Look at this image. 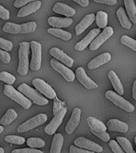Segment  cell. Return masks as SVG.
Here are the masks:
<instances>
[{"instance_id": "4", "label": "cell", "mask_w": 136, "mask_h": 153, "mask_svg": "<svg viewBox=\"0 0 136 153\" xmlns=\"http://www.w3.org/2000/svg\"><path fill=\"white\" fill-rule=\"evenodd\" d=\"M105 97L110 100L112 102H113L115 105L119 107L124 111L128 112H132L135 110V106L132 104L125 100L123 97H122L118 93H115L114 91L108 90L105 93Z\"/></svg>"}, {"instance_id": "40", "label": "cell", "mask_w": 136, "mask_h": 153, "mask_svg": "<svg viewBox=\"0 0 136 153\" xmlns=\"http://www.w3.org/2000/svg\"><path fill=\"white\" fill-rule=\"evenodd\" d=\"M11 153H44L42 151L34 149V148H21V149H14Z\"/></svg>"}, {"instance_id": "47", "label": "cell", "mask_w": 136, "mask_h": 153, "mask_svg": "<svg viewBox=\"0 0 136 153\" xmlns=\"http://www.w3.org/2000/svg\"><path fill=\"white\" fill-rule=\"evenodd\" d=\"M75 2H77L78 4H80L81 7H86L89 5V1L88 0H72Z\"/></svg>"}, {"instance_id": "13", "label": "cell", "mask_w": 136, "mask_h": 153, "mask_svg": "<svg viewBox=\"0 0 136 153\" xmlns=\"http://www.w3.org/2000/svg\"><path fill=\"white\" fill-rule=\"evenodd\" d=\"M100 33V28L93 29L92 30H91L84 38L79 42L78 43H76V45H75V49L77 51H83L87 46H88L90 43H92L94 41L96 36L99 35V33Z\"/></svg>"}, {"instance_id": "51", "label": "cell", "mask_w": 136, "mask_h": 153, "mask_svg": "<svg viewBox=\"0 0 136 153\" xmlns=\"http://www.w3.org/2000/svg\"><path fill=\"white\" fill-rule=\"evenodd\" d=\"M135 144H136V136L135 137Z\"/></svg>"}, {"instance_id": "18", "label": "cell", "mask_w": 136, "mask_h": 153, "mask_svg": "<svg viewBox=\"0 0 136 153\" xmlns=\"http://www.w3.org/2000/svg\"><path fill=\"white\" fill-rule=\"evenodd\" d=\"M72 19L70 18H57V17H50L48 19V22L50 26H52L53 28H66L69 27L72 23Z\"/></svg>"}, {"instance_id": "14", "label": "cell", "mask_w": 136, "mask_h": 153, "mask_svg": "<svg viewBox=\"0 0 136 153\" xmlns=\"http://www.w3.org/2000/svg\"><path fill=\"white\" fill-rule=\"evenodd\" d=\"M81 110L80 108H74L72 112L70 120L67 123L66 127H65V131L67 133L70 135L77 128V126L79 125V123H80V120H81Z\"/></svg>"}, {"instance_id": "44", "label": "cell", "mask_w": 136, "mask_h": 153, "mask_svg": "<svg viewBox=\"0 0 136 153\" xmlns=\"http://www.w3.org/2000/svg\"><path fill=\"white\" fill-rule=\"evenodd\" d=\"M34 1H37V0H16L14 2V6L17 8H19V7H23L25 6H26L30 2H33Z\"/></svg>"}, {"instance_id": "30", "label": "cell", "mask_w": 136, "mask_h": 153, "mask_svg": "<svg viewBox=\"0 0 136 153\" xmlns=\"http://www.w3.org/2000/svg\"><path fill=\"white\" fill-rule=\"evenodd\" d=\"M116 140L119 143V145L121 146L122 148L123 149L124 152H126V153H136L134 151L131 143L126 138L123 137V136H117Z\"/></svg>"}, {"instance_id": "37", "label": "cell", "mask_w": 136, "mask_h": 153, "mask_svg": "<svg viewBox=\"0 0 136 153\" xmlns=\"http://www.w3.org/2000/svg\"><path fill=\"white\" fill-rule=\"evenodd\" d=\"M0 48L5 51H11L13 49V43L10 41L6 40L4 38H0Z\"/></svg>"}, {"instance_id": "5", "label": "cell", "mask_w": 136, "mask_h": 153, "mask_svg": "<svg viewBox=\"0 0 136 153\" xmlns=\"http://www.w3.org/2000/svg\"><path fill=\"white\" fill-rule=\"evenodd\" d=\"M48 117L45 113H41L38 114L33 118L28 120L23 124H21L20 126L18 128V132H26L30 130H32L33 128H35L38 126H40L41 124L47 121Z\"/></svg>"}, {"instance_id": "32", "label": "cell", "mask_w": 136, "mask_h": 153, "mask_svg": "<svg viewBox=\"0 0 136 153\" xmlns=\"http://www.w3.org/2000/svg\"><path fill=\"white\" fill-rule=\"evenodd\" d=\"M26 143L31 148H44L45 145V141L42 139L38 137H31L26 140Z\"/></svg>"}, {"instance_id": "23", "label": "cell", "mask_w": 136, "mask_h": 153, "mask_svg": "<svg viewBox=\"0 0 136 153\" xmlns=\"http://www.w3.org/2000/svg\"><path fill=\"white\" fill-rule=\"evenodd\" d=\"M87 121H88L89 128H91V130L97 131V132H103V131H107V126L102 121L95 119V117H89L87 119Z\"/></svg>"}, {"instance_id": "27", "label": "cell", "mask_w": 136, "mask_h": 153, "mask_svg": "<svg viewBox=\"0 0 136 153\" xmlns=\"http://www.w3.org/2000/svg\"><path fill=\"white\" fill-rule=\"evenodd\" d=\"M48 32L52 35L56 36L57 38H61L62 40L64 41H69L72 38V33L70 32H68V31L63 30L59 28H50L48 29Z\"/></svg>"}, {"instance_id": "29", "label": "cell", "mask_w": 136, "mask_h": 153, "mask_svg": "<svg viewBox=\"0 0 136 153\" xmlns=\"http://www.w3.org/2000/svg\"><path fill=\"white\" fill-rule=\"evenodd\" d=\"M17 117H18L17 112L14 109L10 108V109L7 110V112L2 117V118L0 120V124L2 125H8V124H11L12 122L16 119Z\"/></svg>"}, {"instance_id": "20", "label": "cell", "mask_w": 136, "mask_h": 153, "mask_svg": "<svg viewBox=\"0 0 136 153\" xmlns=\"http://www.w3.org/2000/svg\"><path fill=\"white\" fill-rule=\"evenodd\" d=\"M112 59V56L109 53H103L102 54L99 55L98 57L92 59L88 65V68L89 69H95L98 67L101 66L109 62Z\"/></svg>"}, {"instance_id": "15", "label": "cell", "mask_w": 136, "mask_h": 153, "mask_svg": "<svg viewBox=\"0 0 136 153\" xmlns=\"http://www.w3.org/2000/svg\"><path fill=\"white\" fill-rule=\"evenodd\" d=\"M50 53L51 54V56L56 58V59L59 60L63 63L64 65H65L66 66L68 67H72L73 65L74 60L70 57L69 56L64 53L62 50H61L60 49L57 47L52 48L51 50H50Z\"/></svg>"}, {"instance_id": "1", "label": "cell", "mask_w": 136, "mask_h": 153, "mask_svg": "<svg viewBox=\"0 0 136 153\" xmlns=\"http://www.w3.org/2000/svg\"><path fill=\"white\" fill-rule=\"evenodd\" d=\"M30 43L22 42L19 44L18 57L19 63L18 67V73L21 76H26L29 69V52Z\"/></svg>"}, {"instance_id": "34", "label": "cell", "mask_w": 136, "mask_h": 153, "mask_svg": "<svg viewBox=\"0 0 136 153\" xmlns=\"http://www.w3.org/2000/svg\"><path fill=\"white\" fill-rule=\"evenodd\" d=\"M0 80L2 81V82H5L7 83V85H11L14 83V81L16 80L15 76L14 75H12L10 73H7V72L2 71L1 72L0 74Z\"/></svg>"}, {"instance_id": "17", "label": "cell", "mask_w": 136, "mask_h": 153, "mask_svg": "<svg viewBox=\"0 0 136 153\" xmlns=\"http://www.w3.org/2000/svg\"><path fill=\"white\" fill-rule=\"evenodd\" d=\"M107 129L112 131H119V132H126L128 131V125L126 123L120 121L119 120H109L106 124Z\"/></svg>"}, {"instance_id": "28", "label": "cell", "mask_w": 136, "mask_h": 153, "mask_svg": "<svg viewBox=\"0 0 136 153\" xmlns=\"http://www.w3.org/2000/svg\"><path fill=\"white\" fill-rule=\"evenodd\" d=\"M108 22V14L104 11H98L95 15V23L99 28L105 29Z\"/></svg>"}, {"instance_id": "11", "label": "cell", "mask_w": 136, "mask_h": 153, "mask_svg": "<svg viewBox=\"0 0 136 153\" xmlns=\"http://www.w3.org/2000/svg\"><path fill=\"white\" fill-rule=\"evenodd\" d=\"M74 144L76 147L84 148L86 150L92 151L95 152H102L103 148L100 144L95 143L92 140H89L84 137H78L74 140Z\"/></svg>"}, {"instance_id": "19", "label": "cell", "mask_w": 136, "mask_h": 153, "mask_svg": "<svg viewBox=\"0 0 136 153\" xmlns=\"http://www.w3.org/2000/svg\"><path fill=\"white\" fill-rule=\"evenodd\" d=\"M95 16L94 14H90L86 15L84 18L80 23L76 26V28H75V31H76V34L77 36L81 35V33L84 32L86 29L89 27V26L92 24V22L95 21Z\"/></svg>"}, {"instance_id": "22", "label": "cell", "mask_w": 136, "mask_h": 153, "mask_svg": "<svg viewBox=\"0 0 136 153\" xmlns=\"http://www.w3.org/2000/svg\"><path fill=\"white\" fill-rule=\"evenodd\" d=\"M108 77H109V80L112 82V86H113L115 91L118 94H119V95H123L124 93L123 86L122 85L121 81L119 80V78L116 75V74L113 70H111L108 73Z\"/></svg>"}, {"instance_id": "25", "label": "cell", "mask_w": 136, "mask_h": 153, "mask_svg": "<svg viewBox=\"0 0 136 153\" xmlns=\"http://www.w3.org/2000/svg\"><path fill=\"white\" fill-rule=\"evenodd\" d=\"M124 5L126 7V13L129 19L134 23H136V6L134 0H124Z\"/></svg>"}, {"instance_id": "38", "label": "cell", "mask_w": 136, "mask_h": 153, "mask_svg": "<svg viewBox=\"0 0 136 153\" xmlns=\"http://www.w3.org/2000/svg\"><path fill=\"white\" fill-rule=\"evenodd\" d=\"M64 103H63L62 101L58 99L57 97H56L54 99V103H53V110H52V113L53 115H57L58 112H60L63 108H64Z\"/></svg>"}, {"instance_id": "16", "label": "cell", "mask_w": 136, "mask_h": 153, "mask_svg": "<svg viewBox=\"0 0 136 153\" xmlns=\"http://www.w3.org/2000/svg\"><path fill=\"white\" fill-rule=\"evenodd\" d=\"M41 7V2L39 0L34 1L33 2L29 3L25 7H21V9L19 10V11L18 12L17 16L18 18H21V17H26L29 14L34 13V12L38 11V10L40 9Z\"/></svg>"}, {"instance_id": "36", "label": "cell", "mask_w": 136, "mask_h": 153, "mask_svg": "<svg viewBox=\"0 0 136 153\" xmlns=\"http://www.w3.org/2000/svg\"><path fill=\"white\" fill-rule=\"evenodd\" d=\"M4 140L8 143H14V144H19V145H21V144H23L25 142H26V140L24 137L22 136H7L4 138Z\"/></svg>"}, {"instance_id": "49", "label": "cell", "mask_w": 136, "mask_h": 153, "mask_svg": "<svg viewBox=\"0 0 136 153\" xmlns=\"http://www.w3.org/2000/svg\"><path fill=\"white\" fill-rule=\"evenodd\" d=\"M2 131H3V127L0 126V133H2Z\"/></svg>"}, {"instance_id": "39", "label": "cell", "mask_w": 136, "mask_h": 153, "mask_svg": "<svg viewBox=\"0 0 136 153\" xmlns=\"http://www.w3.org/2000/svg\"><path fill=\"white\" fill-rule=\"evenodd\" d=\"M109 147L112 148V150L113 151L114 153H125L121 146L119 145V143L115 140H112L109 141Z\"/></svg>"}, {"instance_id": "12", "label": "cell", "mask_w": 136, "mask_h": 153, "mask_svg": "<svg viewBox=\"0 0 136 153\" xmlns=\"http://www.w3.org/2000/svg\"><path fill=\"white\" fill-rule=\"evenodd\" d=\"M76 76L78 81L88 89H94L98 88L97 84L94 82L89 76H87L85 70L82 67H79L76 70Z\"/></svg>"}, {"instance_id": "42", "label": "cell", "mask_w": 136, "mask_h": 153, "mask_svg": "<svg viewBox=\"0 0 136 153\" xmlns=\"http://www.w3.org/2000/svg\"><path fill=\"white\" fill-rule=\"evenodd\" d=\"M69 153H95V152L78 148V147H76L75 145H71L70 146V149H69Z\"/></svg>"}, {"instance_id": "9", "label": "cell", "mask_w": 136, "mask_h": 153, "mask_svg": "<svg viewBox=\"0 0 136 153\" xmlns=\"http://www.w3.org/2000/svg\"><path fill=\"white\" fill-rule=\"evenodd\" d=\"M67 108H64L60 112H58L57 115H55L54 117L52 118V120L48 124L45 128V132L48 135H52L57 131V129L59 128V126L61 124L63 120H64V116L66 115Z\"/></svg>"}, {"instance_id": "35", "label": "cell", "mask_w": 136, "mask_h": 153, "mask_svg": "<svg viewBox=\"0 0 136 153\" xmlns=\"http://www.w3.org/2000/svg\"><path fill=\"white\" fill-rule=\"evenodd\" d=\"M120 42H121L122 44H123V45H126V46H128L131 49L134 50V51H135L136 52V40L133 39V38H130L128 36L126 35H123L122 36L121 39H120Z\"/></svg>"}, {"instance_id": "3", "label": "cell", "mask_w": 136, "mask_h": 153, "mask_svg": "<svg viewBox=\"0 0 136 153\" xmlns=\"http://www.w3.org/2000/svg\"><path fill=\"white\" fill-rule=\"evenodd\" d=\"M18 90L29 98L33 103L38 105H45L49 103V100L38 93V91L32 88L27 84L22 83L18 87Z\"/></svg>"}, {"instance_id": "2", "label": "cell", "mask_w": 136, "mask_h": 153, "mask_svg": "<svg viewBox=\"0 0 136 153\" xmlns=\"http://www.w3.org/2000/svg\"><path fill=\"white\" fill-rule=\"evenodd\" d=\"M4 94L9 98L14 100L15 102L21 105L26 109H28L32 106V101L29 98H27L26 96L20 93L18 90H17L10 85H5L4 86Z\"/></svg>"}, {"instance_id": "24", "label": "cell", "mask_w": 136, "mask_h": 153, "mask_svg": "<svg viewBox=\"0 0 136 153\" xmlns=\"http://www.w3.org/2000/svg\"><path fill=\"white\" fill-rule=\"evenodd\" d=\"M63 143H64V137L61 134H55L52 144H51L50 153H61Z\"/></svg>"}, {"instance_id": "8", "label": "cell", "mask_w": 136, "mask_h": 153, "mask_svg": "<svg viewBox=\"0 0 136 153\" xmlns=\"http://www.w3.org/2000/svg\"><path fill=\"white\" fill-rule=\"evenodd\" d=\"M50 64H51V66L53 68V69L56 70L57 72H58L59 74H61L62 76H64V78L67 81H69V82H72L75 80V76L76 75L74 74V73L72 70H70V69H69V67L66 66L65 65L62 64L61 62H57V60L55 58H52L51 61H50Z\"/></svg>"}, {"instance_id": "43", "label": "cell", "mask_w": 136, "mask_h": 153, "mask_svg": "<svg viewBox=\"0 0 136 153\" xmlns=\"http://www.w3.org/2000/svg\"><path fill=\"white\" fill-rule=\"evenodd\" d=\"M0 59L2 60V62L4 63H9L10 62V55L8 52L5 51V50H0Z\"/></svg>"}, {"instance_id": "7", "label": "cell", "mask_w": 136, "mask_h": 153, "mask_svg": "<svg viewBox=\"0 0 136 153\" xmlns=\"http://www.w3.org/2000/svg\"><path fill=\"white\" fill-rule=\"evenodd\" d=\"M33 85L41 94L49 99H55L57 97V94L51 86L41 78H35L33 80Z\"/></svg>"}, {"instance_id": "31", "label": "cell", "mask_w": 136, "mask_h": 153, "mask_svg": "<svg viewBox=\"0 0 136 153\" xmlns=\"http://www.w3.org/2000/svg\"><path fill=\"white\" fill-rule=\"evenodd\" d=\"M2 30L4 32H7V33H14V34L21 33V25L12 23V22H7L3 26Z\"/></svg>"}, {"instance_id": "26", "label": "cell", "mask_w": 136, "mask_h": 153, "mask_svg": "<svg viewBox=\"0 0 136 153\" xmlns=\"http://www.w3.org/2000/svg\"><path fill=\"white\" fill-rule=\"evenodd\" d=\"M116 14L117 17H118V19H119V22L121 24V26H123V27H124V28L127 29V30L131 29L132 25H131V21L129 20L130 19L127 18V15H126V11H125V10H124L123 7H119V9H118V10H117Z\"/></svg>"}, {"instance_id": "50", "label": "cell", "mask_w": 136, "mask_h": 153, "mask_svg": "<svg viewBox=\"0 0 136 153\" xmlns=\"http://www.w3.org/2000/svg\"><path fill=\"white\" fill-rule=\"evenodd\" d=\"M0 153H4V149L2 148H0Z\"/></svg>"}, {"instance_id": "41", "label": "cell", "mask_w": 136, "mask_h": 153, "mask_svg": "<svg viewBox=\"0 0 136 153\" xmlns=\"http://www.w3.org/2000/svg\"><path fill=\"white\" fill-rule=\"evenodd\" d=\"M91 131H92L95 136H97V137H99L100 140H102L103 141H104V142H108V141H110V136L107 131L97 132V131H93V130H91Z\"/></svg>"}, {"instance_id": "33", "label": "cell", "mask_w": 136, "mask_h": 153, "mask_svg": "<svg viewBox=\"0 0 136 153\" xmlns=\"http://www.w3.org/2000/svg\"><path fill=\"white\" fill-rule=\"evenodd\" d=\"M37 28V24L34 22H30L21 25V33H29L34 32Z\"/></svg>"}, {"instance_id": "46", "label": "cell", "mask_w": 136, "mask_h": 153, "mask_svg": "<svg viewBox=\"0 0 136 153\" xmlns=\"http://www.w3.org/2000/svg\"><path fill=\"white\" fill-rule=\"evenodd\" d=\"M93 1L98 3H103L109 6H114L117 3V0H93Z\"/></svg>"}, {"instance_id": "10", "label": "cell", "mask_w": 136, "mask_h": 153, "mask_svg": "<svg viewBox=\"0 0 136 153\" xmlns=\"http://www.w3.org/2000/svg\"><path fill=\"white\" fill-rule=\"evenodd\" d=\"M114 33V30L111 26H107L106 28L103 30L102 33H100V35H98L96 38L94 39L92 42L89 45V50H95L100 47V45L103 44L106 41L112 37Z\"/></svg>"}, {"instance_id": "48", "label": "cell", "mask_w": 136, "mask_h": 153, "mask_svg": "<svg viewBox=\"0 0 136 153\" xmlns=\"http://www.w3.org/2000/svg\"><path fill=\"white\" fill-rule=\"evenodd\" d=\"M132 96H133V98L136 100V80L134 82L133 85V89H132Z\"/></svg>"}, {"instance_id": "45", "label": "cell", "mask_w": 136, "mask_h": 153, "mask_svg": "<svg viewBox=\"0 0 136 153\" xmlns=\"http://www.w3.org/2000/svg\"><path fill=\"white\" fill-rule=\"evenodd\" d=\"M0 17L3 20H8L10 19V12L4 7L0 6Z\"/></svg>"}, {"instance_id": "21", "label": "cell", "mask_w": 136, "mask_h": 153, "mask_svg": "<svg viewBox=\"0 0 136 153\" xmlns=\"http://www.w3.org/2000/svg\"><path fill=\"white\" fill-rule=\"evenodd\" d=\"M52 10L57 14H62L66 17H72L76 14V10L73 8H72L71 7L64 4V3H62V2L56 3L52 8Z\"/></svg>"}, {"instance_id": "6", "label": "cell", "mask_w": 136, "mask_h": 153, "mask_svg": "<svg viewBox=\"0 0 136 153\" xmlns=\"http://www.w3.org/2000/svg\"><path fill=\"white\" fill-rule=\"evenodd\" d=\"M30 45L32 50V57L30 66L32 70L38 71L41 69V45L36 41H32Z\"/></svg>"}]
</instances>
